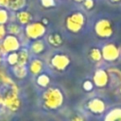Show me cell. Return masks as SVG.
Masks as SVG:
<instances>
[{"label":"cell","instance_id":"1","mask_svg":"<svg viewBox=\"0 0 121 121\" xmlns=\"http://www.w3.org/2000/svg\"><path fill=\"white\" fill-rule=\"evenodd\" d=\"M43 98L45 107L52 110L59 108L63 102V95L61 92L56 88H51L45 91L43 95Z\"/></svg>","mask_w":121,"mask_h":121},{"label":"cell","instance_id":"2","mask_svg":"<svg viewBox=\"0 0 121 121\" xmlns=\"http://www.w3.org/2000/svg\"><path fill=\"white\" fill-rule=\"evenodd\" d=\"M85 23L84 15L79 11H75L69 14L65 19V26L66 28L71 32H78Z\"/></svg>","mask_w":121,"mask_h":121},{"label":"cell","instance_id":"3","mask_svg":"<svg viewBox=\"0 0 121 121\" xmlns=\"http://www.w3.org/2000/svg\"><path fill=\"white\" fill-rule=\"evenodd\" d=\"M20 48V42L15 35L8 34L2 40V43L0 45V55L1 54H9L11 52H17Z\"/></svg>","mask_w":121,"mask_h":121},{"label":"cell","instance_id":"4","mask_svg":"<svg viewBox=\"0 0 121 121\" xmlns=\"http://www.w3.org/2000/svg\"><path fill=\"white\" fill-rule=\"evenodd\" d=\"M45 31L46 27L42 22L29 23L28 25H26L25 29L26 37L32 40H39L45 34Z\"/></svg>","mask_w":121,"mask_h":121},{"label":"cell","instance_id":"5","mask_svg":"<svg viewBox=\"0 0 121 121\" xmlns=\"http://www.w3.org/2000/svg\"><path fill=\"white\" fill-rule=\"evenodd\" d=\"M69 62H70L69 58L66 55L62 54V53L56 54V55H54L51 58V64H52V66L55 69L60 70V71L64 70L68 66Z\"/></svg>","mask_w":121,"mask_h":121},{"label":"cell","instance_id":"6","mask_svg":"<svg viewBox=\"0 0 121 121\" xmlns=\"http://www.w3.org/2000/svg\"><path fill=\"white\" fill-rule=\"evenodd\" d=\"M3 103L11 111H16L20 106V100L18 98L17 94L15 91L10 90L9 93L6 94L5 97L3 98Z\"/></svg>","mask_w":121,"mask_h":121},{"label":"cell","instance_id":"7","mask_svg":"<svg viewBox=\"0 0 121 121\" xmlns=\"http://www.w3.org/2000/svg\"><path fill=\"white\" fill-rule=\"evenodd\" d=\"M95 31L101 37H107L112 33V26L108 20H99L95 25Z\"/></svg>","mask_w":121,"mask_h":121},{"label":"cell","instance_id":"8","mask_svg":"<svg viewBox=\"0 0 121 121\" xmlns=\"http://www.w3.org/2000/svg\"><path fill=\"white\" fill-rule=\"evenodd\" d=\"M16 18L21 25H28L32 19V16L29 12L26 10H19L16 13Z\"/></svg>","mask_w":121,"mask_h":121},{"label":"cell","instance_id":"9","mask_svg":"<svg viewBox=\"0 0 121 121\" xmlns=\"http://www.w3.org/2000/svg\"><path fill=\"white\" fill-rule=\"evenodd\" d=\"M43 70V62L41 61V60L38 59H34L29 62V66H28V71L33 74V75H38L40 74V72Z\"/></svg>","mask_w":121,"mask_h":121},{"label":"cell","instance_id":"10","mask_svg":"<svg viewBox=\"0 0 121 121\" xmlns=\"http://www.w3.org/2000/svg\"><path fill=\"white\" fill-rule=\"evenodd\" d=\"M47 41L53 46H60V45L62 44V42H63L61 35L59 34V33H52V34H50L48 36V38H47Z\"/></svg>","mask_w":121,"mask_h":121},{"label":"cell","instance_id":"11","mask_svg":"<svg viewBox=\"0 0 121 121\" xmlns=\"http://www.w3.org/2000/svg\"><path fill=\"white\" fill-rule=\"evenodd\" d=\"M30 49H31V51L34 54H42L44 51L45 46H44V43H43V41H41V40H35L32 43Z\"/></svg>","mask_w":121,"mask_h":121},{"label":"cell","instance_id":"12","mask_svg":"<svg viewBox=\"0 0 121 121\" xmlns=\"http://www.w3.org/2000/svg\"><path fill=\"white\" fill-rule=\"evenodd\" d=\"M26 3V0H9L8 8H9L14 11H19L24 8Z\"/></svg>","mask_w":121,"mask_h":121},{"label":"cell","instance_id":"13","mask_svg":"<svg viewBox=\"0 0 121 121\" xmlns=\"http://www.w3.org/2000/svg\"><path fill=\"white\" fill-rule=\"evenodd\" d=\"M28 60V53L26 50H21L18 52V63L17 65L25 66Z\"/></svg>","mask_w":121,"mask_h":121},{"label":"cell","instance_id":"14","mask_svg":"<svg viewBox=\"0 0 121 121\" xmlns=\"http://www.w3.org/2000/svg\"><path fill=\"white\" fill-rule=\"evenodd\" d=\"M13 72L17 78H25L27 74V70L25 66L21 65H15L13 68Z\"/></svg>","mask_w":121,"mask_h":121},{"label":"cell","instance_id":"15","mask_svg":"<svg viewBox=\"0 0 121 121\" xmlns=\"http://www.w3.org/2000/svg\"><path fill=\"white\" fill-rule=\"evenodd\" d=\"M37 83L41 87H46L50 83V78L46 74L39 75L38 78H37Z\"/></svg>","mask_w":121,"mask_h":121},{"label":"cell","instance_id":"16","mask_svg":"<svg viewBox=\"0 0 121 121\" xmlns=\"http://www.w3.org/2000/svg\"><path fill=\"white\" fill-rule=\"evenodd\" d=\"M7 32H9V34H11V35H18L20 32H21V27L18 24H15V23H11L7 27Z\"/></svg>","mask_w":121,"mask_h":121},{"label":"cell","instance_id":"17","mask_svg":"<svg viewBox=\"0 0 121 121\" xmlns=\"http://www.w3.org/2000/svg\"><path fill=\"white\" fill-rule=\"evenodd\" d=\"M7 61L9 65H17L18 63V52H11L9 53L7 56Z\"/></svg>","mask_w":121,"mask_h":121},{"label":"cell","instance_id":"18","mask_svg":"<svg viewBox=\"0 0 121 121\" xmlns=\"http://www.w3.org/2000/svg\"><path fill=\"white\" fill-rule=\"evenodd\" d=\"M9 21V12L5 8H0V25H5Z\"/></svg>","mask_w":121,"mask_h":121},{"label":"cell","instance_id":"19","mask_svg":"<svg viewBox=\"0 0 121 121\" xmlns=\"http://www.w3.org/2000/svg\"><path fill=\"white\" fill-rule=\"evenodd\" d=\"M41 4L43 7L48 9V8H52L55 6V0H40Z\"/></svg>","mask_w":121,"mask_h":121},{"label":"cell","instance_id":"20","mask_svg":"<svg viewBox=\"0 0 121 121\" xmlns=\"http://www.w3.org/2000/svg\"><path fill=\"white\" fill-rule=\"evenodd\" d=\"M82 3H83V6L86 9H92L95 6V1L94 0H83Z\"/></svg>","mask_w":121,"mask_h":121},{"label":"cell","instance_id":"21","mask_svg":"<svg viewBox=\"0 0 121 121\" xmlns=\"http://www.w3.org/2000/svg\"><path fill=\"white\" fill-rule=\"evenodd\" d=\"M7 35V27L5 25H0V40H3Z\"/></svg>","mask_w":121,"mask_h":121},{"label":"cell","instance_id":"22","mask_svg":"<svg viewBox=\"0 0 121 121\" xmlns=\"http://www.w3.org/2000/svg\"><path fill=\"white\" fill-rule=\"evenodd\" d=\"M9 7V0H0V8Z\"/></svg>","mask_w":121,"mask_h":121},{"label":"cell","instance_id":"23","mask_svg":"<svg viewBox=\"0 0 121 121\" xmlns=\"http://www.w3.org/2000/svg\"><path fill=\"white\" fill-rule=\"evenodd\" d=\"M72 121H81V119L78 116H75V117L72 118Z\"/></svg>","mask_w":121,"mask_h":121},{"label":"cell","instance_id":"24","mask_svg":"<svg viewBox=\"0 0 121 121\" xmlns=\"http://www.w3.org/2000/svg\"><path fill=\"white\" fill-rule=\"evenodd\" d=\"M112 3H117V2H120L121 0H111Z\"/></svg>","mask_w":121,"mask_h":121},{"label":"cell","instance_id":"25","mask_svg":"<svg viewBox=\"0 0 121 121\" xmlns=\"http://www.w3.org/2000/svg\"><path fill=\"white\" fill-rule=\"evenodd\" d=\"M74 1H76V2H78V3H80V2H82L83 0H74Z\"/></svg>","mask_w":121,"mask_h":121},{"label":"cell","instance_id":"26","mask_svg":"<svg viewBox=\"0 0 121 121\" xmlns=\"http://www.w3.org/2000/svg\"><path fill=\"white\" fill-rule=\"evenodd\" d=\"M0 62H1V55H0Z\"/></svg>","mask_w":121,"mask_h":121},{"label":"cell","instance_id":"27","mask_svg":"<svg viewBox=\"0 0 121 121\" xmlns=\"http://www.w3.org/2000/svg\"></svg>","mask_w":121,"mask_h":121}]
</instances>
